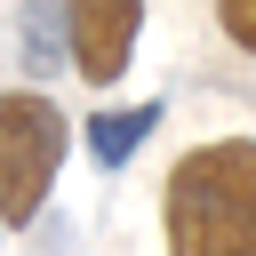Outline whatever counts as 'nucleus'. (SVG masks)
Listing matches in <instances>:
<instances>
[{
  "mask_svg": "<svg viewBox=\"0 0 256 256\" xmlns=\"http://www.w3.org/2000/svg\"><path fill=\"white\" fill-rule=\"evenodd\" d=\"M168 256H256V136L192 144L160 184Z\"/></svg>",
  "mask_w": 256,
  "mask_h": 256,
  "instance_id": "nucleus-1",
  "label": "nucleus"
},
{
  "mask_svg": "<svg viewBox=\"0 0 256 256\" xmlns=\"http://www.w3.org/2000/svg\"><path fill=\"white\" fill-rule=\"evenodd\" d=\"M64 152H72V120L56 112V96L8 88V96H0V224H8V232L40 224Z\"/></svg>",
  "mask_w": 256,
  "mask_h": 256,
  "instance_id": "nucleus-2",
  "label": "nucleus"
},
{
  "mask_svg": "<svg viewBox=\"0 0 256 256\" xmlns=\"http://www.w3.org/2000/svg\"><path fill=\"white\" fill-rule=\"evenodd\" d=\"M64 16H72V72L88 88H112L136 56L144 0H64Z\"/></svg>",
  "mask_w": 256,
  "mask_h": 256,
  "instance_id": "nucleus-3",
  "label": "nucleus"
},
{
  "mask_svg": "<svg viewBox=\"0 0 256 256\" xmlns=\"http://www.w3.org/2000/svg\"><path fill=\"white\" fill-rule=\"evenodd\" d=\"M160 128V104L144 96V104H128V112H96L88 120V152L104 160V168H120V160H136L144 152V136Z\"/></svg>",
  "mask_w": 256,
  "mask_h": 256,
  "instance_id": "nucleus-4",
  "label": "nucleus"
},
{
  "mask_svg": "<svg viewBox=\"0 0 256 256\" xmlns=\"http://www.w3.org/2000/svg\"><path fill=\"white\" fill-rule=\"evenodd\" d=\"M56 48L72 56V16H64V0H32L24 8V64L56 72Z\"/></svg>",
  "mask_w": 256,
  "mask_h": 256,
  "instance_id": "nucleus-5",
  "label": "nucleus"
},
{
  "mask_svg": "<svg viewBox=\"0 0 256 256\" xmlns=\"http://www.w3.org/2000/svg\"><path fill=\"white\" fill-rule=\"evenodd\" d=\"M216 32H224L240 56H256V0H216Z\"/></svg>",
  "mask_w": 256,
  "mask_h": 256,
  "instance_id": "nucleus-6",
  "label": "nucleus"
}]
</instances>
